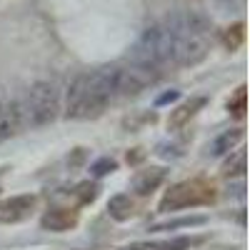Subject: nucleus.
<instances>
[{
    "instance_id": "1",
    "label": "nucleus",
    "mask_w": 250,
    "mask_h": 250,
    "mask_svg": "<svg viewBox=\"0 0 250 250\" xmlns=\"http://www.w3.org/2000/svg\"><path fill=\"white\" fill-rule=\"evenodd\" d=\"M118 68H100L78 73L65 93V115L68 118H95L105 110V105L118 95L115 85Z\"/></svg>"
},
{
    "instance_id": "2",
    "label": "nucleus",
    "mask_w": 250,
    "mask_h": 250,
    "mask_svg": "<svg viewBox=\"0 0 250 250\" xmlns=\"http://www.w3.org/2000/svg\"><path fill=\"white\" fill-rule=\"evenodd\" d=\"M18 125H48L60 113V88L53 80H38L13 100Z\"/></svg>"
},
{
    "instance_id": "3",
    "label": "nucleus",
    "mask_w": 250,
    "mask_h": 250,
    "mask_svg": "<svg viewBox=\"0 0 250 250\" xmlns=\"http://www.w3.org/2000/svg\"><path fill=\"white\" fill-rule=\"evenodd\" d=\"M213 198H215L213 185H208L203 180H185V183L173 185L170 190L163 195L160 210L163 213H170V210H180V208H188V205L208 203V200H213Z\"/></svg>"
},
{
    "instance_id": "4",
    "label": "nucleus",
    "mask_w": 250,
    "mask_h": 250,
    "mask_svg": "<svg viewBox=\"0 0 250 250\" xmlns=\"http://www.w3.org/2000/svg\"><path fill=\"white\" fill-rule=\"evenodd\" d=\"M155 78H158V70L135 65V62H130L125 68H118V75H115L118 95H135V93L148 88L150 83H155Z\"/></svg>"
},
{
    "instance_id": "5",
    "label": "nucleus",
    "mask_w": 250,
    "mask_h": 250,
    "mask_svg": "<svg viewBox=\"0 0 250 250\" xmlns=\"http://www.w3.org/2000/svg\"><path fill=\"white\" fill-rule=\"evenodd\" d=\"M35 208L33 195H13L0 203V223H20L25 220Z\"/></svg>"
},
{
    "instance_id": "6",
    "label": "nucleus",
    "mask_w": 250,
    "mask_h": 250,
    "mask_svg": "<svg viewBox=\"0 0 250 250\" xmlns=\"http://www.w3.org/2000/svg\"><path fill=\"white\" fill-rule=\"evenodd\" d=\"M75 223H78V215H75V210H70V208H53V210H48L43 218H40L43 230H50V233H65Z\"/></svg>"
},
{
    "instance_id": "7",
    "label": "nucleus",
    "mask_w": 250,
    "mask_h": 250,
    "mask_svg": "<svg viewBox=\"0 0 250 250\" xmlns=\"http://www.w3.org/2000/svg\"><path fill=\"white\" fill-rule=\"evenodd\" d=\"M18 115L13 108V100H3L0 98V140H5L10 135L18 133Z\"/></svg>"
},
{
    "instance_id": "8",
    "label": "nucleus",
    "mask_w": 250,
    "mask_h": 250,
    "mask_svg": "<svg viewBox=\"0 0 250 250\" xmlns=\"http://www.w3.org/2000/svg\"><path fill=\"white\" fill-rule=\"evenodd\" d=\"M135 210V203L128 193H120V195H113L108 200V213L113 220H128Z\"/></svg>"
},
{
    "instance_id": "9",
    "label": "nucleus",
    "mask_w": 250,
    "mask_h": 250,
    "mask_svg": "<svg viewBox=\"0 0 250 250\" xmlns=\"http://www.w3.org/2000/svg\"><path fill=\"white\" fill-rule=\"evenodd\" d=\"M163 180H165V170H163V168L143 170V173L138 175V180H135V190H138L140 195H148V193L155 190V188H158Z\"/></svg>"
},
{
    "instance_id": "10",
    "label": "nucleus",
    "mask_w": 250,
    "mask_h": 250,
    "mask_svg": "<svg viewBox=\"0 0 250 250\" xmlns=\"http://www.w3.org/2000/svg\"><path fill=\"white\" fill-rule=\"evenodd\" d=\"M240 128H233V130H225L223 135H218L215 140H213V145L208 150H210L213 155H220V153H228L230 148H235V143L240 140Z\"/></svg>"
},
{
    "instance_id": "11",
    "label": "nucleus",
    "mask_w": 250,
    "mask_h": 250,
    "mask_svg": "<svg viewBox=\"0 0 250 250\" xmlns=\"http://www.w3.org/2000/svg\"><path fill=\"white\" fill-rule=\"evenodd\" d=\"M203 105H205V100H203V98H193L190 103L180 105V108L170 115V123H173V125H183L188 118H193V115L198 113V108H203Z\"/></svg>"
},
{
    "instance_id": "12",
    "label": "nucleus",
    "mask_w": 250,
    "mask_h": 250,
    "mask_svg": "<svg viewBox=\"0 0 250 250\" xmlns=\"http://www.w3.org/2000/svg\"><path fill=\"white\" fill-rule=\"evenodd\" d=\"M243 38H245V25H243V23H238V25H233V28H228V30L220 35L223 45H225L228 50H235V48L243 43Z\"/></svg>"
},
{
    "instance_id": "13",
    "label": "nucleus",
    "mask_w": 250,
    "mask_h": 250,
    "mask_svg": "<svg viewBox=\"0 0 250 250\" xmlns=\"http://www.w3.org/2000/svg\"><path fill=\"white\" fill-rule=\"evenodd\" d=\"M95 195H98V185H95V183H90V180L80 183V185L75 188V198H78L80 203H90Z\"/></svg>"
},
{
    "instance_id": "14",
    "label": "nucleus",
    "mask_w": 250,
    "mask_h": 250,
    "mask_svg": "<svg viewBox=\"0 0 250 250\" xmlns=\"http://www.w3.org/2000/svg\"><path fill=\"white\" fill-rule=\"evenodd\" d=\"M188 248H190V238H170L155 245V250H188Z\"/></svg>"
},
{
    "instance_id": "15",
    "label": "nucleus",
    "mask_w": 250,
    "mask_h": 250,
    "mask_svg": "<svg viewBox=\"0 0 250 250\" xmlns=\"http://www.w3.org/2000/svg\"><path fill=\"white\" fill-rule=\"evenodd\" d=\"M228 110H230L233 115H238V118L245 115V88H240L238 95L230 98V103H228Z\"/></svg>"
},
{
    "instance_id": "16",
    "label": "nucleus",
    "mask_w": 250,
    "mask_h": 250,
    "mask_svg": "<svg viewBox=\"0 0 250 250\" xmlns=\"http://www.w3.org/2000/svg\"><path fill=\"white\" fill-rule=\"evenodd\" d=\"M245 170V155L243 153H238L233 160H228V165H225V173L228 175H240Z\"/></svg>"
},
{
    "instance_id": "17",
    "label": "nucleus",
    "mask_w": 250,
    "mask_h": 250,
    "mask_svg": "<svg viewBox=\"0 0 250 250\" xmlns=\"http://www.w3.org/2000/svg\"><path fill=\"white\" fill-rule=\"evenodd\" d=\"M90 170H93V175H98V178H100V175H108V173H113V170H115V160L103 158V160H98V163L93 165Z\"/></svg>"
},
{
    "instance_id": "18",
    "label": "nucleus",
    "mask_w": 250,
    "mask_h": 250,
    "mask_svg": "<svg viewBox=\"0 0 250 250\" xmlns=\"http://www.w3.org/2000/svg\"><path fill=\"white\" fill-rule=\"evenodd\" d=\"M218 5H223L225 10H238L243 5V0H218Z\"/></svg>"
},
{
    "instance_id": "19",
    "label": "nucleus",
    "mask_w": 250,
    "mask_h": 250,
    "mask_svg": "<svg viewBox=\"0 0 250 250\" xmlns=\"http://www.w3.org/2000/svg\"><path fill=\"white\" fill-rule=\"evenodd\" d=\"M120 250H153V245L150 243H133V245H125Z\"/></svg>"
},
{
    "instance_id": "20",
    "label": "nucleus",
    "mask_w": 250,
    "mask_h": 250,
    "mask_svg": "<svg viewBox=\"0 0 250 250\" xmlns=\"http://www.w3.org/2000/svg\"><path fill=\"white\" fill-rule=\"evenodd\" d=\"M175 98H178V93H168V95L158 98V105H160V103H168V100H175Z\"/></svg>"
}]
</instances>
